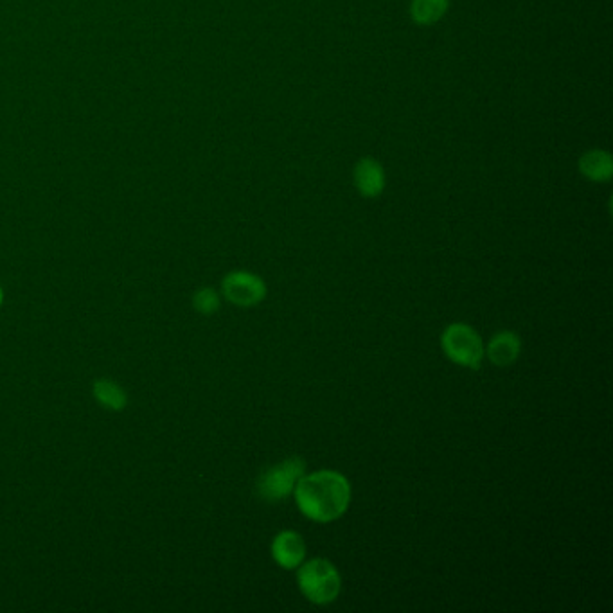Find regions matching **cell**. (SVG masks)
Returning a JSON list of instances; mask_svg holds the SVG:
<instances>
[{"label":"cell","instance_id":"cell-1","mask_svg":"<svg viewBox=\"0 0 613 613\" xmlns=\"http://www.w3.org/2000/svg\"><path fill=\"white\" fill-rule=\"evenodd\" d=\"M295 504L306 518L319 524L335 522L351 504L349 480L333 470L304 473L294 489Z\"/></svg>","mask_w":613,"mask_h":613},{"label":"cell","instance_id":"cell-2","mask_svg":"<svg viewBox=\"0 0 613 613\" xmlns=\"http://www.w3.org/2000/svg\"><path fill=\"white\" fill-rule=\"evenodd\" d=\"M297 569V585L313 605H329L340 596L342 578L331 561L313 558L301 563Z\"/></svg>","mask_w":613,"mask_h":613},{"label":"cell","instance_id":"cell-3","mask_svg":"<svg viewBox=\"0 0 613 613\" xmlns=\"http://www.w3.org/2000/svg\"><path fill=\"white\" fill-rule=\"evenodd\" d=\"M441 347L454 364L466 369H479L484 360V342L470 324L454 322L443 331Z\"/></svg>","mask_w":613,"mask_h":613},{"label":"cell","instance_id":"cell-4","mask_svg":"<svg viewBox=\"0 0 613 613\" xmlns=\"http://www.w3.org/2000/svg\"><path fill=\"white\" fill-rule=\"evenodd\" d=\"M306 473V462L292 457L263 471L259 477L258 493L265 502H281L294 493L295 484Z\"/></svg>","mask_w":613,"mask_h":613},{"label":"cell","instance_id":"cell-5","mask_svg":"<svg viewBox=\"0 0 613 613\" xmlns=\"http://www.w3.org/2000/svg\"><path fill=\"white\" fill-rule=\"evenodd\" d=\"M222 292L229 303L250 308L267 297V285L261 277L250 272H231L223 279Z\"/></svg>","mask_w":613,"mask_h":613},{"label":"cell","instance_id":"cell-6","mask_svg":"<svg viewBox=\"0 0 613 613\" xmlns=\"http://www.w3.org/2000/svg\"><path fill=\"white\" fill-rule=\"evenodd\" d=\"M272 558L281 569H297L306 558L303 536L295 531H281L272 542Z\"/></svg>","mask_w":613,"mask_h":613},{"label":"cell","instance_id":"cell-7","mask_svg":"<svg viewBox=\"0 0 613 613\" xmlns=\"http://www.w3.org/2000/svg\"><path fill=\"white\" fill-rule=\"evenodd\" d=\"M522 351V340L513 331H500L489 340L484 355L488 356L491 364L498 367H509L515 364Z\"/></svg>","mask_w":613,"mask_h":613},{"label":"cell","instance_id":"cell-8","mask_svg":"<svg viewBox=\"0 0 613 613\" xmlns=\"http://www.w3.org/2000/svg\"><path fill=\"white\" fill-rule=\"evenodd\" d=\"M355 182L358 191L364 196H378L383 191L385 186V177H383V169L380 168L378 162L371 159H364L355 169Z\"/></svg>","mask_w":613,"mask_h":613},{"label":"cell","instance_id":"cell-9","mask_svg":"<svg viewBox=\"0 0 613 613\" xmlns=\"http://www.w3.org/2000/svg\"><path fill=\"white\" fill-rule=\"evenodd\" d=\"M612 169V159L605 152H590L581 159V171L592 180H608Z\"/></svg>","mask_w":613,"mask_h":613},{"label":"cell","instance_id":"cell-10","mask_svg":"<svg viewBox=\"0 0 613 613\" xmlns=\"http://www.w3.org/2000/svg\"><path fill=\"white\" fill-rule=\"evenodd\" d=\"M448 0H414L412 2V18L418 24H434L443 18Z\"/></svg>","mask_w":613,"mask_h":613},{"label":"cell","instance_id":"cell-11","mask_svg":"<svg viewBox=\"0 0 613 613\" xmlns=\"http://www.w3.org/2000/svg\"><path fill=\"white\" fill-rule=\"evenodd\" d=\"M94 394L101 405L108 409L121 410L126 405V394L117 383L110 380H99L94 385Z\"/></svg>","mask_w":613,"mask_h":613},{"label":"cell","instance_id":"cell-12","mask_svg":"<svg viewBox=\"0 0 613 613\" xmlns=\"http://www.w3.org/2000/svg\"><path fill=\"white\" fill-rule=\"evenodd\" d=\"M195 308L204 315H211L220 308V297L213 288H204L195 295Z\"/></svg>","mask_w":613,"mask_h":613},{"label":"cell","instance_id":"cell-13","mask_svg":"<svg viewBox=\"0 0 613 613\" xmlns=\"http://www.w3.org/2000/svg\"><path fill=\"white\" fill-rule=\"evenodd\" d=\"M0 304H2V290H0Z\"/></svg>","mask_w":613,"mask_h":613}]
</instances>
